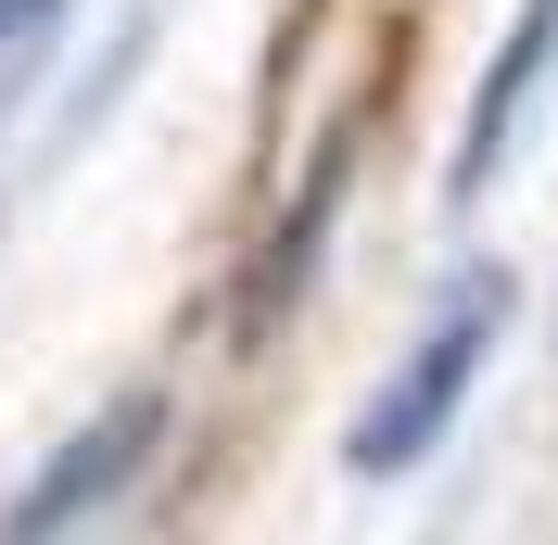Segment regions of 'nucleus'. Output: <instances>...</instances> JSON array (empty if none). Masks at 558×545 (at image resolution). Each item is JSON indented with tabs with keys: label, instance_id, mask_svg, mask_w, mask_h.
<instances>
[{
	"label": "nucleus",
	"instance_id": "nucleus-2",
	"mask_svg": "<svg viewBox=\"0 0 558 545\" xmlns=\"http://www.w3.org/2000/svg\"><path fill=\"white\" fill-rule=\"evenodd\" d=\"M153 444H166V393H114L102 419H76V432L26 470V495L0 508V533H13V545H51V533H76V520H102L114 495L153 470Z\"/></svg>",
	"mask_w": 558,
	"mask_h": 545
},
{
	"label": "nucleus",
	"instance_id": "nucleus-1",
	"mask_svg": "<svg viewBox=\"0 0 558 545\" xmlns=\"http://www.w3.org/2000/svg\"><path fill=\"white\" fill-rule=\"evenodd\" d=\"M508 292H521L508 267H470V279H445L432 330H418L407 355L381 368L368 419L343 432V470H355V482H393V470H418V457H432V444L457 432L470 380H483V368H495V342H508Z\"/></svg>",
	"mask_w": 558,
	"mask_h": 545
},
{
	"label": "nucleus",
	"instance_id": "nucleus-3",
	"mask_svg": "<svg viewBox=\"0 0 558 545\" xmlns=\"http://www.w3.org/2000/svg\"><path fill=\"white\" fill-rule=\"evenodd\" d=\"M546 76H558V0H521V26L495 38L483 89H470V128H457V153H445V204H483L495 191V166L521 153L533 102H546Z\"/></svg>",
	"mask_w": 558,
	"mask_h": 545
},
{
	"label": "nucleus",
	"instance_id": "nucleus-4",
	"mask_svg": "<svg viewBox=\"0 0 558 545\" xmlns=\"http://www.w3.org/2000/svg\"><path fill=\"white\" fill-rule=\"evenodd\" d=\"M51 13H64V0H0V51H13V38H38Z\"/></svg>",
	"mask_w": 558,
	"mask_h": 545
}]
</instances>
